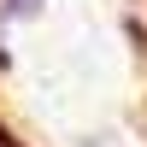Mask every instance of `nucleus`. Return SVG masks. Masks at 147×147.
Masks as SVG:
<instances>
[{
	"mask_svg": "<svg viewBox=\"0 0 147 147\" xmlns=\"http://www.w3.org/2000/svg\"><path fill=\"white\" fill-rule=\"evenodd\" d=\"M12 6H30V0H12Z\"/></svg>",
	"mask_w": 147,
	"mask_h": 147,
	"instance_id": "nucleus-1",
	"label": "nucleus"
}]
</instances>
